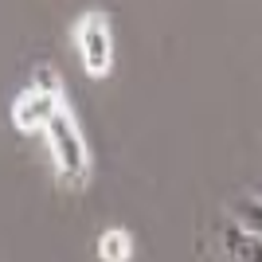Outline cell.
I'll list each match as a JSON object with an SVG mask.
<instances>
[{
  "instance_id": "5b68a950",
  "label": "cell",
  "mask_w": 262,
  "mask_h": 262,
  "mask_svg": "<svg viewBox=\"0 0 262 262\" xmlns=\"http://www.w3.org/2000/svg\"><path fill=\"white\" fill-rule=\"evenodd\" d=\"M235 223L262 239V200H239L235 204Z\"/></svg>"
},
{
  "instance_id": "3957f363",
  "label": "cell",
  "mask_w": 262,
  "mask_h": 262,
  "mask_svg": "<svg viewBox=\"0 0 262 262\" xmlns=\"http://www.w3.org/2000/svg\"><path fill=\"white\" fill-rule=\"evenodd\" d=\"M75 43L78 55H82V67H86L90 78H106L110 67H114V43H110V28H106V16L98 12H86L75 28Z\"/></svg>"
},
{
  "instance_id": "6da1fadb",
  "label": "cell",
  "mask_w": 262,
  "mask_h": 262,
  "mask_svg": "<svg viewBox=\"0 0 262 262\" xmlns=\"http://www.w3.org/2000/svg\"><path fill=\"white\" fill-rule=\"evenodd\" d=\"M43 133H47V145H51L55 168H59V180L67 188H82L90 180V149L82 141V129H78L75 114L67 110V102L51 114Z\"/></svg>"
},
{
  "instance_id": "7a4b0ae2",
  "label": "cell",
  "mask_w": 262,
  "mask_h": 262,
  "mask_svg": "<svg viewBox=\"0 0 262 262\" xmlns=\"http://www.w3.org/2000/svg\"><path fill=\"white\" fill-rule=\"evenodd\" d=\"M59 106H63L59 75H55V67H39V71H35V82L24 90L20 98H16V106H12V125L20 133H39Z\"/></svg>"
},
{
  "instance_id": "277c9868",
  "label": "cell",
  "mask_w": 262,
  "mask_h": 262,
  "mask_svg": "<svg viewBox=\"0 0 262 262\" xmlns=\"http://www.w3.org/2000/svg\"><path fill=\"white\" fill-rule=\"evenodd\" d=\"M98 258L102 262H129L133 258V235L121 231V227L106 231V235L98 239Z\"/></svg>"
}]
</instances>
